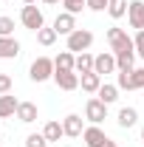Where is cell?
Here are the masks:
<instances>
[{
  "label": "cell",
  "instance_id": "obj_13",
  "mask_svg": "<svg viewBox=\"0 0 144 147\" xmlns=\"http://www.w3.org/2000/svg\"><path fill=\"white\" fill-rule=\"evenodd\" d=\"M20 54V42L14 37H0V59H14Z\"/></svg>",
  "mask_w": 144,
  "mask_h": 147
},
{
  "label": "cell",
  "instance_id": "obj_25",
  "mask_svg": "<svg viewBox=\"0 0 144 147\" xmlns=\"http://www.w3.org/2000/svg\"><path fill=\"white\" fill-rule=\"evenodd\" d=\"M62 6H65V11H68V14H79L88 3H85V0H62Z\"/></svg>",
  "mask_w": 144,
  "mask_h": 147
},
{
  "label": "cell",
  "instance_id": "obj_30",
  "mask_svg": "<svg viewBox=\"0 0 144 147\" xmlns=\"http://www.w3.org/2000/svg\"><path fill=\"white\" fill-rule=\"evenodd\" d=\"M85 3H88V9H93V11H105L110 0H85Z\"/></svg>",
  "mask_w": 144,
  "mask_h": 147
},
{
  "label": "cell",
  "instance_id": "obj_4",
  "mask_svg": "<svg viewBox=\"0 0 144 147\" xmlns=\"http://www.w3.org/2000/svg\"><path fill=\"white\" fill-rule=\"evenodd\" d=\"M90 45H93V34L88 28H76L73 34H68V51L71 54H82V51H88Z\"/></svg>",
  "mask_w": 144,
  "mask_h": 147
},
{
  "label": "cell",
  "instance_id": "obj_1",
  "mask_svg": "<svg viewBox=\"0 0 144 147\" xmlns=\"http://www.w3.org/2000/svg\"><path fill=\"white\" fill-rule=\"evenodd\" d=\"M28 76H31L34 82L54 79V59H51V57H37L34 62H31V71H28Z\"/></svg>",
  "mask_w": 144,
  "mask_h": 147
},
{
  "label": "cell",
  "instance_id": "obj_17",
  "mask_svg": "<svg viewBox=\"0 0 144 147\" xmlns=\"http://www.w3.org/2000/svg\"><path fill=\"white\" fill-rule=\"evenodd\" d=\"M73 65H76V57L71 51H59L54 59V71H73Z\"/></svg>",
  "mask_w": 144,
  "mask_h": 147
},
{
  "label": "cell",
  "instance_id": "obj_28",
  "mask_svg": "<svg viewBox=\"0 0 144 147\" xmlns=\"http://www.w3.org/2000/svg\"><path fill=\"white\" fill-rule=\"evenodd\" d=\"M133 45H136V54L144 59V31H136V37H133Z\"/></svg>",
  "mask_w": 144,
  "mask_h": 147
},
{
  "label": "cell",
  "instance_id": "obj_23",
  "mask_svg": "<svg viewBox=\"0 0 144 147\" xmlns=\"http://www.w3.org/2000/svg\"><path fill=\"white\" fill-rule=\"evenodd\" d=\"M99 99H102L105 105L116 102V99H119V88H116V85H102V88H99Z\"/></svg>",
  "mask_w": 144,
  "mask_h": 147
},
{
  "label": "cell",
  "instance_id": "obj_32",
  "mask_svg": "<svg viewBox=\"0 0 144 147\" xmlns=\"http://www.w3.org/2000/svg\"><path fill=\"white\" fill-rule=\"evenodd\" d=\"M105 147H119V144H116V142H110V139H108V142H105Z\"/></svg>",
  "mask_w": 144,
  "mask_h": 147
},
{
  "label": "cell",
  "instance_id": "obj_10",
  "mask_svg": "<svg viewBox=\"0 0 144 147\" xmlns=\"http://www.w3.org/2000/svg\"><path fill=\"white\" fill-rule=\"evenodd\" d=\"M54 31L57 34H73L76 31V14H68V11H62V14H57L54 20Z\"/></svg>",
  "mask_w": 144,
  "mask_h": 147
},
{
  "label": "cell",
  "instance_id": "obj_5",
  "mask_svg": "<svg viewBox=\"0 0 144 147\" xmlns=\"http://www.w3.org/2000/svg\"><path fill=\"white\" fill-rule=\"evenodd\" d=\"M85 119H88L90 125H102L105 119H108V105L96 96V99H88L85 102Z\"/></svg>",
  "mask_w": 144,
  "mask_h": 147
},
{
  "label": "cell",
  "instance_id": "obj_31",
  "mask_svg": "<svg viewBox=\"0 0 144 147\" xmlns=\"http://www.w3.org/2000/svg\"><path fill=\"white\" fill-rule=\"evenodd\" d=\"M42 3H45V6H57L59 0H42Z\"/></svg>",
  "mask_w": 144,
  "mask_h": 147
},
{
  "label": "cell",
  "instance_id": "obj_26",
  "mask_svg": "<svg viewBox=\"0 0 144 147\" xmlns=\"http://www.w3.org/2000/svg\"><path fill=\"white\" fill-rule=\"evenodd\" d=\"M11 34H14V20L0 17V37H11Z\"/></svg>",
  "mask_w": 144,
  "mask_h": 147
},
{
  "label": "cell",
  "instance_id": "obj_15",
  "mask_svg": "<svg viewBox=\"0 0 144 147\" xmlns=\"http://www.w3.org/2000/svg\"><path fill=\"white\" fill-rule=\"evenodd\" d=\"M17 105H20V102L11 96V93H3V96H0V119L14 116V113H17Z\"/></svg>",
  "mask_w": 144,
  "mask_h": 147
},
{
  "label": "cell",
  "instance_id": "obj_12",
  "mask_svg": "<svg viewBox=\"0 0 144 147\" xmlns=\"http://www.w3.org/2000/svg\"><path fill=\"white\" fill-rule=\"evenodd\" d=\"M79 85H82V91H85V93H99V88H102V76H99L96 71L79 74Z\"/></svg>",
  "mask_w": 144,
  "mask_h": 147
},
{
  "label": "cell",
  "instance_id": "obj_3",
  "mask_svg": "<svg viewBox=\"0 0 144 147\" xmlns=\"http://www.w3.org/2000/svg\"><path fill=\"white\" fill-rule=\"evenodd\" d=\"M20 23H23L28 31H40V28L45 26V17H42V11L37 9L34 3H28V6H23V11H20Z\"/></svg>",
  "mask_w": 144,
  "mask_h": 147
},
{
  "label": "cell",
  "instance_id": "obj_22",
  "mask_svg": "<svg viewBox=\"0 0 144 147\" xmlns=\"http://www.w3.org/2000/svg\"><path fill=\"white\" fill-rule=\"evenodd\" d=\"M57 37H59V34H57L54 28H45V26H42V28L37 31V42L48 48V45H54V42H57Z\"/></svg>",
  "mask_w": 144,
  "mask_h": 147
},
{
  "label": "cell",
  "instance_id": "obj_34",
  "mask_svg": "<svg viewBox=\"0 0 144 147\" xmlns=\"http://www.w3.org/2000/svg\"><path fill=\"white\" fill-rule=\"evenodd\" d=\"M141 142H144V127H141Z\"/></svg>",
  "mask_w": 144,
  "mask_h": 147
},
{
  "label": "cell",
  "instance_id": "obj_35",
  "mask_svg": "<svg viewBox=\"0 0 144 147\" xmlns=\"http://www.w3.org/2000/svg\"><path fill=\"white\" fill-rule=\"evenodd\" d=\"M45 147H48V144H45Z\"/></svg>",
  "mask_w": 144,
  "mask_h": 147
},
{
  "label": "cell",
  "instance_id": "obj_9",
  "mask_svg": "<svg viewBox=\"0 0 144 147\" xmlns=\"http://www.w3.org/2000/svg\"><path fill=\"white\" fill-rule=\"evenodd\" d=\"M54 82L62 91H76L79 88V74L76 71H54Z\"/></svg>",
  "mask_w": 144,
  "mask_h": 147
},
{
  "label": "cell",
  "instance_id": "obj_14",
  "mask_svg": "<svg viewBox=\"0 0 144 147\" xmlns=\"http://www.w3.org/2000/svg\"><path fill=\"white\" fill-rule=\"evenodd\" d=\"M17 119L23 122V125L37 122V105H34V102H20V105H17Z\"/></svg>",
  "mask_w": 144,
  "mask_h": 147
},
{
  "label": "cell",
  "instance_id": "obj_20",
  "mask_svg": "<svg viewBox=\"0 0 144 147\" xmlns=\"http://www.w3.org/2000/svg\"><path fill=\"white\" fill-rule=\"evenodd\" d=\"M133 59H136V51H119L116 54V68L119 71H133Z\"/></svg>",
  "mask_w": 144,
  "mask_h": 147
},
{
  "label": "cell",
  "instance_id": "obj_6",
  "mask_svg": "<svg viewBox=\"0 0 144 147\" xmlns=\"http://www.w3.org/2000/svg\"><path fill=\"white\" fill-rule=\"evenodd\" d=\"M93 71L99 74V76L119 71V68H116V54H113V51H105V54H99L96 59H93Z\"/></svg>",
  "mask_w": 144,
  "mask_h": 147
},
{
  "label": "cell",
  "instance_id": "obj_29",
  "mask_svg": "<svg viewBox=\"0 0 144 147\" xmlns=\"http://www.w3.org/2000/svg\"><path fill=\"white\" fill-rule=\"evenodd\" d=\"M3 93H11V76L9 74H0V96Z\"/></svg>",
  "mask_w": 144,
  "mask_h": 147
},
{
  "label": "cell",
  "instance_id": "obj_11",
  "mask_svg": "<svg viewBox=\"0 0 144 147\" xmlns=\"http://www.w3.org/2000/svg\"><path fill=\"white\" fill-rule=\"evenodd\" d=\"M82 139H85V144H88V147H105V142H108L105 130L99 127V125H90V127H85Z\"/></svg>",
  "mask_w": 144,
  "mask_h": 147
},
{
  "label": "cell",
  "instance_id": "obj_33",
  "mask_svg": "<svg viewBox=\"0 0 144 147\" xmlns=\"http://www.w3.org/2000/svg\"><path fill=\"white\" fill-rule=\"evenodd\" d=\"M23 3H26V6H28V3H37V0H23Z\"/></svg>",
  "mask_w": 144,
  "mask_h": 147
},
{
  "label": "cell",
  "instance_id": "obj_8",
  "mask_svg": "<svg viewBox=\"0 0 144 147\" xmlns=\"http://www.w3.org/2000/svg\"><path fill=\"white\" fill-rule=\"evenodd\" d=\"M127 20H130V26L136 31H144V3L141 0H133L127 6Z\"/></svg>",
  "mask_w": 144,
  "mask_h": 147
},
{
  "label": "cell",
  "instance_id": "obj_21",
  "mask_svg": "<svg viewBox=\"0 0 144 147\" xmlns=\"http://www.w3.org/2000/svg\"><path fill=\"white\" fill-rule=\"evenodd\" d=\"M127 6H130L127 0H110V3H108V14L113 20H119V17H124V14H127Z\"/></svg>",
  "mask_w": 144,
  "mask_h": 147
},
{
  "label": "cell",
  "instance_id": "obj_19",
  "mask_svg": "<svg viewBox=\"0 0 144 147\" xmlns=\"http://www.w3.org/2000/svg\"><path fill=\"white\" fill-rule=\"evenodd\" d=\"M93 59H96V57H90L88 51L76 54V65H73V71H76V74H88V71H93Z\"/></svg>",
  "mask_w": 144,
  "mask_h": 147
},
{
  "label": "cell",
  "instance_id": "obj_18",
  "mask_svg": "<svg viewBox=\"0 0 144 147\" xmlns=\"http://www.w3.org/2000/svg\"><path fill=\"white\" fill-rule=\"evenodd\" d=\"M116 122H119V127H124V130H127V127H133V125L139 122V110H136V108H122Z\"/></svg>",
  "mask_w": 144,
  "mask_h": 147
},
{
  "label": "cell",
  "instance_id": "obj_2",
  "mask_svg": "<svg viewBox=\"0 0 144 147\" xmlns=\"http://www.w3.org/2000/svg\"><path fill=\"white\" fill-rule=\"evenodd\" d=\"M108 42H110V51L113 54H119V51H136V45H133V40L127 37L124 28H108Z\"/></svg>",
  "mask_w": 144,
  "mask_h": 147
},
{
  "label": "cell",
  "instance_id": "obj_7",
  "mask_svg": "<svg viewBox=\"0 0 144 147\" xmlns=\"http://www.w3.org/2000/svg\"><path fill=\"white\" fill-rule=\"evenodd\" d=\"M62 130H65V136H71V139H79V136L85 133L82 116H79V113H68V116L62 119Z\"/></svg>",
  "mask_w": 144,
  "mask_h": 147
},
{
  "label": "cell",
  "instance_id": "obj_24",
  "mask_svg": "<svg viewBox=\"0 0 144 147\" xmlns=\"http://www.w3.org/2000/svg\"><path fill=\"white\" fill-rule=\"evenodd\" d=\"M130 91H144V65L130 71Z\"/></svg>",
  "mask_w": 144,
  "mask_h": 147
},
{
  "label": "cell",
  "instance_id": "obj_16",
  "mask_svg": "<svg viewBox=\"0 0 144 147\" xmlns=\"http://www.w3.org/2000/svg\"><path fill=\"white\" fill-rule=\"evenodd\" d=\"M42 136H45V142H59L62 136H65V130H62V122H45V127H42Z\"/></svg>",
  "mask_w": 144,
  "mask_h": 147
},
{
  "label": "cell",
  "instance_id": "obj_27",
  "mask_svg": "<svg viewBox=\"0 0 144 147\" xmlns=\"http://www.w3.org/2000/svg\"><path fill=\"white\" fill-rule=\"evenodd\" d=\"M48 142H45V136L42 133H31L28 139H26V147H45Z\"/></svg>",
  "mask_w": 144,
  "mask_h": 147
}]
</instances>
